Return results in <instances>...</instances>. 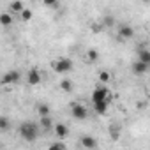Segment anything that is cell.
Masks as SVG:
<instances>
[{
	"label": "cell",
	"mask_w": 150,
	"mask_h": 150,
	"mask_svg": "<svg viewBox=\"0 0 150 150\" xmlns=\"http://www.w3.org/2000/svg\"><path fill=\"white\" fill-rule=\"evenodd\" d=\"M11 127V122L7 117H0V131H7Z\"/></svg>",
	"instance_id": "cell-20"
},
{
	"label": "cell",
	"mask_w": 150,
	"mask_h": 150,
	"mask_svg": "<svg viewBox=\"0 0 150 150\" xmlns=\"http://www.w3.org/2000/svg\"><path fill=\"white\" fill-rule=\"evenodd\" d=\"M143 2H148V0H143Z\"/></svg>",
	"instance_id": "cell-27"
},
{
	"label": "cell",
	"mask_w": 150,
	"mask_h": 150,
	"mask_svg": "<svg viewBox=\"0 0 150 150\" xmlns=\"http://www.w3.org/2000/svg\"><path fill=\"white\" fill-rule=\"evenodd\" d=\"M50 148H51V150H65V143H62V141H58V143H51Z\"/></svg>",
	"instance_id": "cell-23"
},
{
	"label": "cell",
	"mask_w": 150,
	"mask_h": 150,
	"mask_svg": "<svg viewBox=\"0 0 150 150\" xmlns=\"http://www.w3.org/2000/svg\"><path fill=\"white\" fill-rule=\"evenodd\" d=\"M87 58H88V62H97L99 60V51L96 48H90L87 51Z\"/></svg>",
	"instance_id": "cell-16"
},
{
	"label": "cell",
	"mask_w": 150,
	"mask_h": 150,
	"mask_svg": "<svg viewBox=\"0 0 150 150\" xmlns=\"http://www.w3.org/2000/svg\"><path fill=\"white\" fill-rule=\"evenodd\" d=\"M41 80H42V74H41V71H39L37 67H32V69L27 72V83H28V85L35 87V85L41 83Z\"/></svg>",
	"instance_id": "cell-5"
},
{
	"label": "cell",
	"mask_w": 150,
	"mask_h": 150,
	"mask_svg": "<svg viewBox=\"0 0 150 150\" xmlns=\"http://www.w3.org/2000/svg\"><path fill=\"white\" fill-rule=\"evenodd\" d=\"M20 80H21V72L16 71V69H13V71H7L4 76L0 78V83H2V85H14Z\"/></svg>",
	"instance_id": "cell-3"
},
{
	"label": "cell",
	"mask_w": 150,
	"mask_h": 150,
	"mask_svg": "<svg viewBox=\"0 0 150 150\" xmlns=\"http://www.w3.org/2000/svg\"><path fill=\"white\" fill-rule=\"evenodd\" d=\"M104 99L110 101V90H108L106 87H96L94 92H92V103H96V101H104Z\"/></svg>",
	"instance_id": "cell-6"
},
{
	"label": "cell",
	"mask_w": 150,
	"mask_h": 150,
	"mask_svg": "<svg viewBox=\"0 0 150 150\" xmlns=\"http://www.w3.org/2000/svg\"><path fill=\"white\" fill-rule=\"evenodd\" d=\"M131 37H134V30H132V27L127 25V23L118 25V39H131Z\"/></svg>",
	"instance_id": "cell-7"
},
{
	"label": "cell",
	"mask_w": 150,
	"mask_h": 150,
	"mask_svg": "<svg viewBox=\"0 0 150 150\" xmlns=\"http://www.w3.org/2000/svg\"><path fill=\"white\" fill-rule=\"evenodd\" d=\"M0 25H2V27H11L13 25L11 13H2V14H0Z\"/></svg>",
	"instance_id": "cell-15"
},
{
	"label": "cell",
	"mask_w": 150,
	"mask_h": 150,
	"mask_svg": "<svg viewBox=\"0 0 150 150\" xmlns=\"http://www.w3.org/2000/svg\"><path fill=\"white\" fill-rule=\"evenodd\" d=\"M90 30L97 34V32H101V30H103V25H99V23H92V25H90Z\"/></svg>",
	"instance_id": "cell-25"
},
{
	"label": "cell",
	"mask_w": 150,
	"mask_h": 150,
	"mask_svg": "<svg viewBox=\"0 0 150 150\" xmlns=\"http://www.w3.org/2000/svg\"><path fill=\"white\" fill-rule=\"evenodd\" d=\"M60 88H62L64 92H67V94H69V92H72V81H71V80H67V78H65V80H62V81H60Z\"/></svg>",
	"instance_id": "cell-17"
},
{
	"label": "cell",
	"mask_w": 150,
	"mask_h": 150,
	"mask_svg": "<svg viewBox=\"0 0 150 150\" xmlns=\"http://www.w3.org/2000/svg\"><path fill=\"white\" fill-rule=\"evenodd\" d=\"M80 145L83 148H97L99 146V143H97V139L94 136H83L81 141H80Z\"/></svg>",
	"instance_id": "cell-10"
},
{
	"label": "cell",
	"mask_w": 150,
	"mask_h": 150,
	"mask_svg": "<svg viewBox=\"0 0 150 150\" xmlns=\"http://www.w3.org/2000/svg\"><path fill=\"white\" fill-rule=\"evenodd\" d=\"M23 2H21V0H13V2L9 4V11L11 13H14V14H20L21 11H23Z\"/></svg>",
	"instance_id": "cell-13"
},
{
	"label": "cell",
	"mask_w": 150,
	"mask_h": 150,
	"mask_svg": "<svg viewBox=\"0 0 150 150\" xmlns=\"http://www.w3.org/2000/svg\"><path fill=\"white\" fill-rule=\"evenodd\" d=\"M118 136H120V131H118V129H115V127H113V129H111V138H113V139H117V138H118Z\"/></svg>",
	"instance_id": "cell-26"
},
{
	"label": "cell",
	"mask_w": 150,
	"mask_h": 150,
	"mask_svg": "<svg viewBox=\"0 0 150 150\" xmlns=\"http://www.w3.org/2000/svg\"><path fill=\"white\" fill-rule=\"evenodd\" d=\"M58 2H60V0H42V4H44L46 7H57Z\"/></svg>",
	"instance_id": "cell-24"
},
{
	"label": "cell",
	"mask_w": 150,
	"mask_h": 150,
	"mask_svg": "<svg viewBox=\"0 0 150 150\" xmlns=\"http://www.w3.org/2000/svg\"><path fill=\"white\" fill-rule=\"evenodd\" d=\"M146 71H148V64H145L141 60H138V62L132 64V72L136 74V76H141V74H145Z\"/></svg>",
	"instance_id": "cell-11"
},
{
	"label": "cell",
	"mask_w": 150,
	"mask_h": 150,
	"mask_svg": "<svg viewBox=\"0 0 150 150\" xmlns=\"http://www.w3.org/2000/svg\"><path fill=\"white\" fill-rule=\"evenodd\" d=\"M139 60L141 62H145V64H148L150 65V51L146 50V48H143L141 51H139Z\"/></svg>",
	"instance_id": "cell-18"
},
{
	"label": "cell",
	"mask_w": 150,
	"mask_h": 150,
	"mask_svg": "<svg viewBox=\"0 0 150 150\" xmlns=\"http://www.w3.org/2000/svg\"><path fill=\"white\" fill-rule=\"evenodd\" d=\"M53 131H55V136H57L58 139H65L67 134H69V127H67L65 124H55Z\"/></svg>",
	"instance_id": "cell-8"
},
{
	"label": "cell",
	"mask_w": 150,
	"mask_h": 150,
	"mask_svg": "<svg viewBox=\"0 0 150 150\" xmlns=\"http://www.w3.org/2000/svg\"><path fill=\"white\" fill-rule=\"evenodd\" d=\"M20 136L25 139V141H34L37 139L39 136V127L34 124V122H23L20 125Z\"/></svg>",
	"instance_id": "cell-1"
},
{
	"label": "cell",
	"mask_w": 150,
	"mask_h": 150,
	"mask_svg": "<svg viewBox=\"0 0 150 150\" xmlns=\"http://www.w3.org/2000/svg\"><path fill=\"white\" fill-rule=\"evenodd\" d=\"M71 115H72V118H76V120H85L88 117V110L83 104L76 103V104L71 106Z\"/></svg>",
	"instance_id": "cell-4"
},
{
	"label": "cell",
	"mask_w": 150,
	"mask_h": 150,
	"mask_svg": "<svg viewBox=\"0 0 150 150\" xmlns=\"http://www.w3.org/2000/svg\"><path fill=\"white\" fill-rule=\"evenodd\" d=\"M20 16H21V20H23V21H30L34 14H32V11H30V9H27V7H23V11L20 13Z\"/></svg>",
	"instance_id": "cell-19"
},
{
	"label": "cell",
	"mask_w": 150,
	"mask_h": 150,
	"mask_svg": "<svg viewBox=\"0 0 150 150\" xmlns=\"http://www.w3.org/2000/svg\"><path fill=\"white\" fill-rule=\"evenodd\" d=\"M110 80H111V74H110L108 71H101V72H99V81H101V83H108Z\"/></svg>",
	"instance_id": "cell-21"
},
{
	"label": "cell",
	"mask_w": 150,
	"mask_h": 150,
	"mask_svg": "<svg viewBox=\"0 0 150 150\" xmlns=\"http://www.w3.org/2000/svg\"><path fill=\"white\" fill-rule=\"evenodd\" d=\"M35 110H37V115H39V117H44V115H51V108H50L46 103H39V104L35 106Z\"/></svg>",
	"instance_id": "cell-14"
},
{
	"label": "cell",
	"mask_w": 150,
	"mask_h": 150,
	"mask_svg": "<svg viewBox=\"0 0 150 150\" xmlns=\"http://www.w3.org/2000/svg\"><path fill=\"white\" fill-rule=\"evenodd\" d=\"M39 125H41L44 131H51V127H53V118H51V115L41 117V118H39Z\"/></svg>",
	"instance_id": "cell-12"
},
{
	"label": "cell",
	"mask_w": 150,
	"mask_h": 150,
	"mask_svg": "<svg viewBox=\"0 0 150 150\" xmlns=\"http://www.w3.org/2000/svg\"><path fill=\"white\" fill-rule=\"evenodd\" d=\"M108 106H110V101H108V99H104V101H96V103H94V111H96L97 115H104V113L108 111Z\"/></svg>",
	"instance_id": "cell-9"
},
{
	"label": "cell",
	"mask_w": 150,
	"mask_h": 150,
	"mask_svg": "<svg viewBox=\"0 0 150 150\" xmlns=\"http://www.w3.org/2000/svg\"><path fill=\"white\" fill-rule=\"evenodd\" d=\"M51 67H53L55 72L65 74V72H69V71L72 69V60H71V58H58V60L51 62Z\"/></svg>",
	"instance_id": "cell-2"
},
{
	"label": "cell",
	"mask_w": 150,
	"mask_h": 150,
	"mask_svg": "<svg viewBox=\"0 0 150 150\" xmlns=\"http://www.w3.org/2000/svg\"><path fill=\"white\" fill-rule=\"evenodd\" d=\"M101 25H103V27H113V25H115V18H113V16H104Z\"/></svg>",
	"instance_id": "cell-22"
}]
</instances>
